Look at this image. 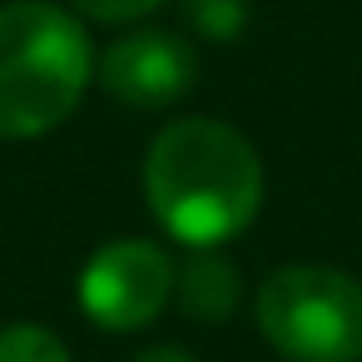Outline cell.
I'll list each match as a JSON object with an SVG mask.
<instances>
[{"instance_id": "3957f363", "label": "cell", "mask_w": 362, "mask_h": 362, "mask_svg": "<svg viewBox=\"0 0 362 362\" xmlns=\"http://www.w3.org/2000/svg\"><path fill=\"white\" fill-rule=\"evenodd\" d=\"M253 317L283 362H362V283L342 268H273L253 298Z\"/></svg>"}, {"instance_id": "30bf717a", "label": "cell", "mask_w": 362, "mask_h": 362, "mask_svg": "<svg viewBox=\"0 0 362 362\" xmlns=\"http://www.w3.org/2000/svg\"><path fill=\"white\" fill-rule=\"evenodd\" d=\"M134 362H194L184 347H174V342H154V347H144V352H134Z\"/></svg>"}, {"instance_id": "277c9868", "label": "cell", "mask_w": 362, "mask_h": 362, "mask_svg": "<svg viewBox=\"0 0 362 362\" xmlns=\"http://www.w3.org/2000/svg\"><path fill=\"white\" fill-rule=\"evenodd\" d=\"M174 258L154 238H110L75 278L80 313L105 332H139L174 303Z\"/></svg>"}, {"instance_id": "52a82bcc", "label": "cell", "mask_w": 362, "mask_h": 362, "mask_svg": "<svg viewBox=\"0 0 362 362\" xmlns=\"http://www.w3.org/2000/svg\"><path fill=\"white\" fill-rule=\"evenodd\" d=\"M0 362H75L65 337L45 322H6L0 327Z\"/></svg>"}, {"instance_id": "7a4b0ae2", "label": "cell", "mask_w": 362, "mask_h": 362, "mask_svg": "<svg viewBox=\"0 0 362 362\" xmlns=\"http://www.w3.org/2000/svg\"><path fill=\"white\" fill-rule=\"evenodd\" d=\"M95 85L85 21L55 0L0 6V139H40L60 129Z\"/></svg>"}, {"instance_id": "5b68a950", "label": "cell", "mask_w": 362, "mask_h": 362, "mask_svg": "<svg viewBox=\"0 0 362 362\" xmlns=\"http://www.w3.org/2000/svg\"><path fill=\"white\" fill-rule=\"evenodd\" d=\"M95 85L129 110H169L199 85V55L174 30H129L95 55Z\"/></svg>"}, {"instance_id": "6da1fadb", "label": "cell", "mask_w": 362, "mask_h": 362, "mask_svg": "<svg viewBox=\"0 0 362 362\" xmlns=\"http://www.w3.org/2000/svg\"><path fill=\"white\" fill-rule=\"evenodd\" d=\"M144 204L174 243L223 248L263 209V159L223 119H174L144 149Z\"/></svg>"}, {"instance_id": "8992f818", "label": "cell", "mask_w": 362, "mask_h": 362, "mask_svg": "<svg viewBox=\"0 0 362 362\" xmlns=\"http://www.w3.org/2000/svg\"><path fill=\"white\" fill-rule=\"evenodd\" d=\"M238 298H243V273L223 248H189V258L174 268V303L184 308V317L223 322L233 317Z\"/></svg>"}, {"instance_id": "9c48e42d", "label": "cell", "mask_w": 362, "mask_h": 362, "mask_svg": "<svg viewBox=\"0 0 362 362\" xmlns=\"http://www.w3.org/2000/svg\"><path fill=\"white\" fill-rule=\"evenodd\" d=\"M159 6L164 0H70V11L95 25H134V21L154 16Z\"/></svg>"}, {"instance_id": "ba28073f", "label": "cell", "mask_w": 362, "mask_h": 362, "mask_svg": "<svg viewBox=\"0 0 362 362\" xmlns=\"http://www.w3.org/2000/svg\"><path fill=\"white\" fill-rule=\"evenodd\" d=\"M248 0H184V21L214 45H228L248 30Z\"/></svg>"}]
</instances>
